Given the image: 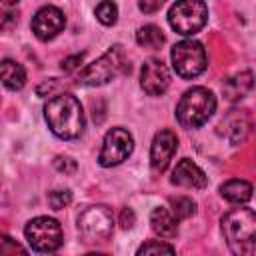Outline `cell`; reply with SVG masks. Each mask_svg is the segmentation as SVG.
Here are the masks:
<instances>
[{
	"mask_svg": "<svg viewBox=\"0 0 256 256\" xmlns=\"http://www.w3.org/2000/svg\"><path fill=\"white\" fill-rule=\"evenodd\" d=\"M160 6H162V2H140V4H138V8L144 10V12H154V10H158Z\"/></svg>",
	"mask_w": 256,
	"mask_h": 256,
	"instance_id": "cell-27",
	"label": "cell"
},
{
	"mask_svg": "<svg viewBox=\"0 0 256 256\" xmlns=\"http://www.w3.org/2000/svg\"><path fill=\"white\" fill-rule=\"evenodd\" d=\"M66 26V18L60 8L56 6H42L34 18H32V32L36 34L38 40H52L58 36Z\"/></svg>",
	"mask_w": 256,
	"mask_h": 256,
	"instance_id": "cell-10",
	"label": "cell"
},
{
	"mask_svg": "<svg viewBox=\"0 0 256 256\" xmlns=\"http://www.w3.org/2000/svg\"><path fill=\"white\" fill-rule=\"evenodd\" d=\"M134 150V138L128 130L124 128H112L110 132H106L100 154H98V162L104 168L116 166L120 162H124Z\"/></svg>",
	"mask_w": 256,
	"mask_h": 256,
	"instance_id": "cell-9",
	"label": "cell"
},
{
	"mask_svg": "<svg viewBox=\"0 0 256 256\" xmlns=\"http://www.w3.org/2000/svg\"><path fill=\"white\" fill-rule=\"evenodd\" d=\"M0 256H28V252L22 248V244L12 240L10 236H4L0 244Z\"/></svg>",
	"mask_w": 256,
	"mask_h": 256,
	"instance_id": "cell-22",
	"label": "cell"
},
{
	"mask_svg": "<svg viewBox=\"0 0 256 256\" xmlns=\"http://www.w3.org/2000/svg\"><path fill=\"white\" fill-rule=\"evenodd\" d=\"M216 110V98L208 88L194 86L182 94L176 106V118L184 128H198Z\"/></svg>",
	"mask_w": 256,
	"mask_h": 256,
	"instance_id": "cell-4",
	"label": "cell"
},
{
	"mask_svg": "<svg viewBox=\"0 0 256 256\" xmlns=\"http://www.w3.org/2000/svg\"><path fill=\"white\" fill-rule=\"evenodd\" d=\"M26 240L36 252H54L62 246V228L58 220L48 216H38L30 220L24 228Z\"/></svg>",
	"mask_w": 256,
	"mask_h": 256,
	"instance_id": "cell-8",
	"label": "cell"
},
{
	"mask_svg": "<svg viewBox=\"0 0 256 256\" xmlns=\"http://www.w3.org/2000/svg\"><path fill=\"white\" fill-rule=\"evenodd\" d=\"M170 182L176 186H182V188H204L208 184V178L192 160L182 158L176 164V168L172 170Z\"/></svg>",
	"mask_w": 256,
	"mask_h": 256,
	"instance_id": "cell-13",
	"label": "cell"
},
{
	"mask_svg": "<svg viewBox=\"0 0 256 256\" xmlns=\"http://www.w3.org/2000/svg\"><path fill=\"white\" fill-rule=\"evenodd\" d=\"M150 226L160 238H174L178 232V220L168 208H154L150 214Z\"/></svg>",
	"mask_w": 256,
	"mask_h": 256,
	"instance_id": "cell-15",
	"label": "cell"
},
{
	"mask_svg": "<svg viewBox=\"0 0 256 256\" xmlns=\"http://www.w3.org/2000/svg\"><path fill=\"white\" fill-rule=\"evenodd\" d=\"M70 200H72V194L68 190H52L48 194V202L54 210H62L64 206L70 204Z\"/></svg>",
	"mask_w": 256,
	"mask_h": 256,
	"instance_id": "cell-23",
	"label": "cell"
},
{
	"mask_svg": "<svg viewBox=\"0 0 256 256\" xmlns=\"http://www.w3.org/2000/svg\"><path fill=\"white\" fill-rule=\"evenodd\" d=\"M170 208H172V214L176 220H184V218H190L194 212H196V204L192 198L188 196H176V198H170Z\"/></svg>",
	"mask_w": 256,
	"mask_h": 256,
	"instance_id": "cell-19",
	"label": "cell"
},
{
	"mask_svg": "<svg viewBox=\"0 0 256 256\" xmlns=\"http://www.w3.org/2000/svg\"><path fill=\"white\" fill-rule=\"evenodd\" d=\"M134 220H136V216H134L132 208H124L120 212V226L122 228H132L134 226Z\"/></svg>",
	"mask_w": 256,
	"mask_h": 256,
	"instance_id": "cell-25",
	"label": "cell"
},
{
	"mask_svg": "<svg viewBox=\"0 0 256 256\" xmlns=\"http://www.w3.org/2000/svg\"><path fill=\"white\" fill-rule=\"evenodd\" d=\"M130 70V64L126 60V54L120 44H114L110 50H106L98 60L88 64L80 74H78V84L80 86H104L116 76L124 74Z\"/></svg>",
	"mask_w": 256,
	"mask_h": 256,
	"instance_id": "cell-3",
	"label": "cell"
},
{
	"mask_svg": "<svg viewBox=\"0 0 256 256\" xmlns=\"http://www.w3.org/2000/svg\"><path fill=\"white\" fill-rule=\"evenodd\" d=\"M206 20H208V8L200 0H182L172 4L168 10L170 26L182 36H192L200 32Z\"/></svg>",
	"mask_w": 256,
	"mask_h": 256,
	"instance_id": "cell-5",
	"label": "cell"
},
{
	"mask_svg": "<svg viewBox=\"0 0 256 256\" xmlns=\"http://www.w3.org/2000/svg\"><path fill=\"white\" fill-rule=\"evenodd\" d=\"M136 42L144 48H160L164 44V34L158 26L146 24L136 32Z\"/></svg>",
	"mask_w": 256,
	"mask_h": 256,
	"instance_id": "cell-18",
	"label": "cell"
},
{
	"mask_svg": "<svg viewBox=\"0 0 256 256\" xmlns=\"http://www.w3.org/2000/svg\"><path fill=\"white\" fill-rule=\"evenodd\" d=\"M78 230L86 242H106L114 230L112 210L108 206H90L78 218Z\"/></svg>",
	"mask_w": 256,
	"mask_h": 256,
	"instance_id": "cell-7",
	"label": "cell"
},
{
	"mask_svg": "<svg viewBox=\"0 0 256 256\" xmlns=\"http://www.w3.org/2000/svg\"><path fill=\"white\" fill-rule=\"evenodd\" d=\"M172 66L182 78H196L206 70V50L198 40H182L172 46Z\"/></svg>",
	"mask_w": 256,
	"mask_h": 256,
	"instance_id": "cell-6",
	"label": "cell"
},
{
	"mask_svg": "<svg viewBox=\"0 0 256 256\" xmlns=\"http://www.w3.org/2000/svg\"><path fill=\"white\" fill-rule=\"evenodd\" d=\"M222 232L232 256H252L256 248V212L232 208L222 216Z\"/></svg>",
	"mask_w": 256,
	"mask_h": 256,
	"instance_id": "cell-2",
	"label": "cell"
},
{
	"mask_svg": "<svg viewBox=\"0 0 256 256\" xmlns=\"http://www.w3.org/2000/svg\"><path fill=\"white\" fill-rule=\"evenodd\" d=\"M140 86L150 96H158V94L166 92V88L170 86V72H168L166 64L158 58L146 60L142 64V72H140Z\"/></svg>",
	"mask_w": 256,
	"mask_h": 256,
	"instance_id": "cell-11",
	"label": "cell"
},
{
	"mask_svg": "<svg viewBox=\"0 0 256 256\" xmlns=\"http://www.w3.org/2000/svg\"><path fill=\"white\" fill-rule=\"evenodd\" d=\"M220 194L232 204H246L252 198V184L240 178H232L220 186Z\"/></svg>",
	"mask_w": 256,
	"mask_h": 256,
	"instance_id": "cell-16",
	"label": "cell"
},
{
	"mask_svg": "<svg viewBox=\"0 0 256 256\" xmlns=\"http://www.w3.org/2000/svg\"><path fill=\"white\" fill-rule=\"evenodd\" d=\"M136 256H174V250L170 244L166 242H160V240H150V242H144Z\"/></svg>",
	"mask_w": 256,
	"mask_h": 256,
	"instance_id": "cell-20",
	"label": "cell"
},
{
	"mask_svg": "<svg viewBox=\"0 0 256 256\" xmlns=\"http://www.w3.org/2000/svg\"><path fill=\"white\" fill-rule=\"evenodd\" d=\"M44 118L48 128L64 140L78 138L84 130V112L76 96L56 94L44 106Z\"/></svg>",
	"mask_w": 256,
	"mask_h": 256,
	"instance_id": "cell-1",
	"label": "cell"
},
{
	"mask_svg": "<svg viewBox=\"0 0 256 256\" xmlns=\"http://www.w3.org/2000/svg\"><path fill=\"white\" fill-rule=\"evenodd\" d=\"M0 76H2V84L8 90H20L26 84V70L22 68V64L6 58L0 64Z\"/></svg>",
	"mask_w": 256,
	"mask_h": 256,
	"instance_id": "cell-17",
	"label": "cell"
},
{
	"mask_svg": "<svg viewBox=\"0 0 256 256\" xmlns=\"http://www.w3.org/2000/svg\"><path fill=\"white\" fill-rule=\"evenodd\" d=\"M82 58H84V54H74V56H70V58H66L64 62H62V68L66 70V72H70V70H74L80 62H82Z\"/></svg>",
	"mask_w": 256,
	"mask_h": 256,
	"instance_id": "cell-26",
	"label": "cell"
},
{
	"mask_svg": "<svg viewBox=\"0 0 256 256\" xmlns=\"http://www.w3.org/2000/svg\"><path fill=\"white\" fill-rule=\"evenodd\" d=\"M178 148V138L172 130H160L150 146V164L156 172H164Z\"/></svg>",
	"mask_w": 256,
	"mask_h": 256,
	"instance_id": "cell-12",
	"label": "cell"
},
{
	"mask_svg": "<svg viewBox=\"0 0 256 256\" xmlns=\"http://www.w3.org/2000/svg\"><path fill=\"white\" fill-rule=\"evenodd\" d=\"M54 166H56V170H60V172H68V174L76 170V162H74L72 158H62V156L56 158Z\"/></svg>",
	"mask_w": 256,
	"mask_h": 256,
	"instance_id": "cell-24",
	"label": "cell"
},
{
	"mask_svg": "<svg viewBox=\"0 0 256 256\" xmlns=\"http://www.w3.org/2000/svg\"><path fill=\"white\" fill-rule=\"evenodd\" d=\"M94 14H96V18H98L104 26H112V24L118 20V8H116V4H112V2H100V4L96 6Z\"/></svg>",
	"mask_w": 256,
	"mask_h": 256,
	"instance_id": "cell-21",
	"label": "cell"
},
{
	"mask_svg": "<svg viewBox=\"0 0 256 256\" xmlns=\"http://www.w3.org/2000/svg\"><path fill=\"white\" fill-rule=\"evenodd\" d=\"M254 86V78H252V72H238L230 78L224 80L222 84V92L224 96L230 100V102H236L240 98H244Z\"/></svg>",
	"mask_w": 256,
	"mask_h": 256,
	"instance_id": "cell-14",
	"label": "cell"
},
{
	"mask_svg": "<svg viewBox=\"0 0 256 256\" xmlns=\"http://www.w3.org/2000/svg\"><path fill=\"white\" fill-rule=\"evenodd\" d=\"M84 256H106V254H96V252H90V254H84Z\"/></svg>",
	"mask_w": 256,
	"mask_h": 256,
	"instance_id": "cell-28",
	"label": "cell"
}]
</instances>
